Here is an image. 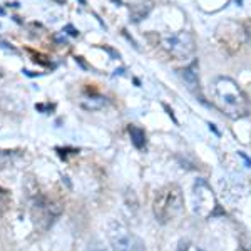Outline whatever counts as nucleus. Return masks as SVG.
I'll use <instances>...</instances> for the list:
<instances>
[{
  "instance_id": "nucleus-12",
  "label": "nucleus",
  "mask_w": 251,
  "mask_h": 251,
  "mask_svg": "<svg viewBox=\"0 0 251 251\" xmlns=\"http://www.w3.org/2000/svg\"><path fill=\"white\" fill-rule=\"evenodd\" d=\"M177 251H204V250L196 245H193V243L188 240H181L179 246H177Z\"/></svg>"
},
{
  "instance_id": "nucleus-14",
  "label": "nucleus",
  "mask_w": 251,
  "mask_h": 251,
  "mask_svg": "<svg viewBox=\"0 0 251 251\" xmlns=\"http://www.w3.org/2000/svg\"><path fill=\"white\" fill-rule=\"evenodd\" d=\"M0 47H2L3 50H7V52H12V54H19L17 49L12 46L10 42H7V40H3V39H0Z\"/></svg>"
},
{
  "instance_id": "nucleus-20",
  "label": "nucleus",
  "mask_w": 251,
  "mask_h": 251,
  "mask_svg": "<svg viewBox=\"0 0 251 251\" xmlns=\"http://www.w3.org/2000/svg\"><path fill=\"white\" fill-rule=\"evenodd\" d=\"M80 3H82V5H86V0H79Z\"/></svg>"
},
{
  "instance_id": "nucleus-4",
  "label": "nucleus",
  "mask_w": 251,
  "mask_h": 251,
  "mask_svg": "<svg viewBox=\"0 0 251 251\" xmlns=\"http://www.w3.org/2000/svg\"><path fill=\"white\" fill-rule=\"evenodd\" d=\"M193 206H194V213L203 218H211L216 216L218 213H221L216 198L213 194V189L209 188V184L204 179H198L194 183Z\"/></svg>"
},
{
  "instance_id": "nucleus-22",
  "label": "nucleus",
  "mask_w": 251,
  "mask_h": 251,
  "mask_svg": "<svg viewBox=\"0 0 251 251\" xmlns=\"http://www.w3.org/2000/svg\"><path fill=\"white\" fill-rule=\"evenodd\" d=\"M0 15H3V9H0Z\"/></svg>"
},
{
  "instance_id": "nucleus-11",
  "label": "nucleus",
  "mask_w": 251,
  "mask_h": 251,
  "mask_svg": "<svg viewBox=\"0 0 251 251\" xmlns=\"http://www.w3.org/2000/svg\"><path fill=\"white\" fill-rule=\"evenodd\" d=\"M143 3H137V5H132V9H131V15H132V20L134 22H139V20H143L146 15L149 14V10H151V7H146V9H143Z\"/></svg>"
},
{
  "instance_id": "nucleus-7",
  "label": "nucleus",
  "mask_w": 251,
  "mask_h": 251,
  "mask_svg": "<svg viewBox=\"0 0 251 251\" xmlns=\"http://www.w3.org/2000/svg\"><path fill=\"white\" fill-rule=\"evenodd\" d=\"M177 74H179V77L183 79L186 87H188L194 96L200 97V100H204L203 94H201V86H200V77H198L196 62H193L191 66H188L184 69H179V71H177Z\"/></svg>"
},
{
  "instance_id": "nucleus-8",
  "label": "nucleus",
  "mask_w": 251,
  "mask_h": 251,
  "mask_svg": "<svg viewBox=\"0 0 251 251\" xmlns=\"http://www.w3.org/2000/svg\"><path fill=\"white\" fill-rule=\"evenodd\" d=\"M106 104H107V99L104 96H99V94L87 96L80 100V107L86 109V111H100Z\"/></svg>"
},
{
  "instance_id": "nucleus-17",
  "label": "nucleus",
  "mask_w": 251,
  "mask_h": 251,
  "mask_svg": "<svg viewBox=\"0 0 251 251\" xmlns=\"http://www.w3.org/2000/svg\"><path fill=\"white\" fill-rule=\"evenodd\" d=\"M62 32H67V34H69V35H72V37H77V35H79V30L75 29V27L72 25V24H67V25L64 27V30H62Z\"/></svg>"
},
{
  "instance_id": "nucleus-3",
  "label": "nucleus",
  "mask_w": 251,
  "mask_h": 251,
  "mask_svg": "<svg viewBox=\"0 0 251 251\" xmlns=\"http://www.w3.org/2000/svg\"><path fill=\"white\" fill-rule=\"evenodd\" d=\"M62 213V206L57 201L49 200L44 194H34L30 200V214L32 220H34L35 228H39L40 231H47L52 225L55 223V220L60 216Z\"/></svg>"
},
{
  "instance_id": "nucleus-13",
  "label": "nucleus",
  "mask_w": 251,
  "mask_h": 251,
  "mask_svg": "<svg viewBox=\"0 0 251 251\" xmlns=\"http://www.w3.org/2000/svg\"><path fill=\"white\" fill-rule=\"evenodd\" d=\"M55 106L54 104H35V111L44 112V114H49L50 111H54Z\"/></svg>"
},
{
  "instance_id": "nucleus-6",
  "label": "nucleus",
  "mask_w": 251,
  "mask_h": 251,
  "mask_svg": "<svg viewBox=\"0 0 251 251\" xmlns=\"http://www.w3.org/2000/svg\"><path fill=\"white\" fill-rule=\"evenodd\" d=\"M109 238H111L112 251H146L144 241L121 225H114Z\"/></svg>"
},
{
  "instance_id": "nucleus-2",
  "label": "nucleus",
  "mask_w": 251,
  "mask_h": 251,
  "mask_svg": "<svg viewBox=\"0 0 251 251\" xmlns=\"http://www.w3.org/2000/svg\"><path fill=\"white\" fill-rule=\"evenodd\" d=\"M184 209L183 191L177 184L164 186L156 193L152 201V213L161 225H168L169 221L176 220Z\"/></svg>"
},
{
  "instance_id": "nucleus-1",
  "label": "nucleus",
  "mask_w": 251,
  "mask_h": 251,
  "mask_svg": "<svg viewBox=\"0 0 251 251\" xmlns=\"http://www.w3.org/2000/svg\"><path fill=\"white\" fill-rule=\"evenodd\" d=\"M218 100L221 104V109L233 119L245 117L250 111V104L243 91L238 87V84L229 77H220L214 82Z\"/></svg>"
},
{
  "instance_id": "nucleus-21",
  "label": "nucleus",
  "mask_w": 251,
  "mask_h": 251,
  "mask_svg": "<svg viewBox=\"0 0 251 251\" xmlns=\"http://www.w3.org/2000/svg\"><path fill=\"white\" fill-rule=\"evenodd\" d=\"M2 75H3V72H2V69H0V77H2Z\"/></svg>"
},
{
  "instance_id": "nucleus-10",
  "label": "nucleus",
  "mask_w": 251,
  "mask_h": 251,
  "mask_svg": "<svg viewBox=\"0 0 251 251\" xmlns=\"http://www.w3.org/2000/svg\"><path fill=\"white\" fill-rule=\"evenodd\" d=\"M19 151H9V149H0V169H5L17 161Z\"/></svg>"
},
{
  "instance_id": "nucleus-19",
  "label": "nucleus",
  "mask_w": 251,
  "mask_h": 251,
  "mask_svg": "<svg viewBox=\"0 0 251 251\" xmlns=\"http://www.w3.org/2000/svg\"><path fill=\"white\" fill-rule=\"evenodd\" d=\"M164 109H166V111H168V114H169V116H171V119L174 121V123H176V124H177V119H176V117H174V114H173V111H171V109H169L168 106H166V104H164Z\"/></svg>"
},
{
  "instance_id": "nucleus-9",
  "label": "nucleus",
  "mask_w": 251,
  "mask_h": 251,
  "mask_svg": "<svg viewBox=\"0 0 251 251\" xmlns=\"http://www.w3.org/2000/svg\"><path fill=\"white\" fill-rule=\"evenodd\" d=\"M127 132H129V137H131V143L134 144L136 149H144L146 144H148V137H146V132L144 129L137 127V126H129L127 127Z\"/></svg>"
},
{
  "instance_id": "nucleus-15",
  "label": "nucleus",
  "mask_w": 251,
  "mask_h": 251,
  "mask_svg": "<svg viewBox=\"0 0 251 251\" xmlns=\"http://www.w3.org/2000/svg\"><path fill=\"white\" fill-rule=\"evenodd\" d=\"M5 208H7V194L3 189H0V216L5 211Z\"/></svg>"
},
{
  "instance_id": "nucleus-5",
  "label": "nucleus",
  "mask_w": 251,
  "mask_h": 251,
  "mask_svg": "<svg viewBox=\"0 0 251 251\" xmlns=\"http://www.w3.org/2000/svg\"><path fill=\"white\" fill-rule=\"evenodd\" d=\"M161 44H163L164 50L177 60L189 59L194 54V50H196V44H194L193 34H189V32H186V30L163 35Z\"/></svg>"
},
{
  "instance_id": "nucleus-18",
  "label": "nucleus",
  "mask_w": 251,
  "mask_h": 251,
  "mask_svg": "<svg viewBox=\"0 0 251 251\" xmlns=\"http://www.w3.org/2000/svg\"><path fill=\"white\" fill-rule=\"evenodd\" d=\"M245 34H246V40L251 44V22L245 24Z\"/></svg>"
},
{
  "instance_id": "nucleus-16",
  "label": "nucleus",
  "mask_w": 251,
  "mask_h": 251,
  "mask_svg": "<svg viewBox=\"0 0 251 251\" xmlns=\"http://www.w3.org/2000/svg\"><path fill=\"white\" fill-rule=\"evenodd\" d=\"M86 251H109V250L102 245V243H92V245L87 246Z\"/></svg>"
}]
</instances>
